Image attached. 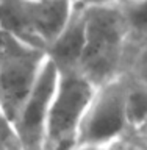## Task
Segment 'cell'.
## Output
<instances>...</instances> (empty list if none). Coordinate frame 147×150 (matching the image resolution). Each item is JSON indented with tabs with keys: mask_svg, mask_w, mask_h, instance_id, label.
Returning <instances> with one entry per match:
<instances>
[{
	"mask_svg": "<svg viewBox=\"0 0 147 150\" xmlns=\"http://www.w3.org/2000/svg\"><path fill=\"white\" fill-rule=\"evenodd\" d=\"M144 128H147V125H146V127H144Z\"/></svg>",
	"mask_w": 147,
	"mask_h": 150,
	"instance_id": "obj_15",
	"label": "cell"
},
{
	"mask_svg": "<svg viewBox=\"0 0 147 150\" xmlns=\"http://www.w3.org/2000/svg\"><path fill=\"white\" fill-rule=\"evenodd\" d=\"M125 88V108L131 128H144L147 125V86L136 80L121 75Z\"/></svg>",
	"mask_w": 147,
	"mask_h": 150,
	"instance_id": "obj_8",
	"label": "cell"
},
{
	"mask_svg": "<svg viewBox=\"0 0 147 150\" xmlns=\"http://www.w3.org/2000/svg\"><path fill=\"white\" fill-rule=\"evenodd\" d=\"M130 128L122 77L94 88L82 122L78 144L113 145Z\"/></svg>",
	"mask_w": 147,
	"mask_h": 150,
	"instance_id": "obj_5",
	"label": "cell"
},
{
	"mask_svg": "<svg viewBox=\"0 0 147 150\" xmlns=\"http://www.w3.org/2000/svg\"><path fill=\"white\" fill-rule=\"evenodd\" d=\"M86 42V13L85 6L72 2V9L67 21L47 47V59L58 72H80V63L83 58Z\"/></svg>",
	"mask_w": 147,
	"mask_h": 150,
	"instance_id": "obj_7",
	"label": "cell"
},
{
	"mask_svg": "<svg viewBox=\"0 0 147 150\" xmlns=\"http://www.w3.org/2000/svg\"><path fill=\"white\" fill-rule=\"evenodd\" d=\"M56 83H58V70L47 59L36 84L27 96L14 119V127L21 139L22 150H42L45 122Z\"/></svg>",
	"mask_w": 147,
	"mask_h": 150,
	"instance_id": "obj_6",
	"label": "cell"
},
{
	"mask_svg": "<svg viewBox=\"0 0 147 150\" xmlns=\"http://www.w3.org/2000/svg\"><path fill=\"white\" fill-rule=\"evenodd\" d=\"M45 63L42 49L0 30V110L13 122Z\"/></svg>",
	"mask_w": 147,
	"mask_h": 150,
	"instance_id": "obj_3",
	"label": "cell"
},
{
	"mask_svg": "<svg viewBox=\"0 0 147 150\" xmlns=\"http://www.w3.org/2000/svg\"><path fill=\"white\" fill-rule=\"evenodd\" d=\"M74 3H78L82 6H99V5H116L122 0H72Z\"/></svg>",
	"mask_w": 147,
	"mask_h": 150,
	"instance_id": "obj_13",
	"label": "cell"
},
{
	"mask_svg": "<svg viewBox=\"0 0 147 150\" xmlns=\"http://www.w3.org/2000/svg\"><path fill=\"white\" fill-rule=\"evenodd\" d=\"M70 150H111V145H94V144H77Z\"/></svg>",
	"mask_w": 147,
	"mask_h": 150,
	"instance_id": "obj_14",
	"label": "cell"
},
{
	"mask_svg": "<svg viewBox=\"0 0 147 150\" xmlns=\"http://www.w3.org/2000/svg\"><path fill=\"white\" fill-rule=\"evenodd\" d=\"M122 75H127L147 86V39L130 44Z\"/></svg>",
	"mask_w": 147,
	"mask_h": 150,
	"instance_id": "obj_10",
	"label": "cell"
},
{
	"mask_svg": "<svg viewBox=\"0 0 147 150\" xmlns=\"http://www.w3.org/2000/svg\"><path fill=\"white\" fill-rule=\"evenodd\" d=\"M0 150H22L14 122L0 110Z\"/></svg>",
	"mask_w": 147,
	"mask_h": 150,
	"instance_id": "obj_11",
	"label": "cell"
},
{
	"mask_svg": "<svg viewBox=\"0 0 147 150\" xmlns=\"http://www.w3.org/2000/svg\"><path fill=\"white\" fill-rule=\"evenodd\" d=\"M111 150H147V128H130L111 145Z\"/></svg>",
	"mask_w": 147,
	"mask_h": 150,
	"instance_id": "obj_12",
	"label": "cell"
},
{
	"mask_svg": "<svg viewBox=\"0 0 147 150\" xmlns=\"http://www.w3.org/2000/svg\"><path fill=\"white\" fill-rule=\"evenodd\" d=\"M117 5L125 21L130 44L147 39V0H122Z\"/></svg>",
	"mask_w": 147,
	"mask_h": 150,
	"instance_id": "obj_9",
	"label": "cell"
},
{
	"mask_svg": "<svg viewBox=\"0 0 147 150\" xmlns=\"http://www.w3.org/2000/svg\"><path fill=\"white\" fill-rule=\"evenodd\" d=\"M94 86L78 70L58 72V83L45 122L42 150H70L78 134L92 97Z\"/></svg>",
	"mask_w": 147,
	"mask_h": 150,
	"instance_id": "obj_2",
	"label": "cell"
},
{
	"mask_svg": "<svg viewBox=\"0 0 147 150\" xmlns=\"http://www.w3.org/2000/svg\"><path fill=\"white\" fill-rule=\"evenodd\" d=\"M86 42L80 74L94 88L119 78L125 67L130 38L119 5L85 6Z\"/></svg>",
	"mask_w": 147,
	"mask_h": 150,
	"instance_id": "obj_1",
	"label": "cell"
},
{
	"mask_svg": "<svg viewBox=\"0 0 147 150\" xmlns=\"http://www.w3.org/2000/svg\"><path fill=\"white\" fill-rule=\"evenodd\" d=\"M70 9L72 0H0V30L45 52Z\"/></svg>",
	"mask_w": 147,
	"mask_h": 150,
	"instance_id": "obj_4",
	"label": "cell"
}]
</instances>
